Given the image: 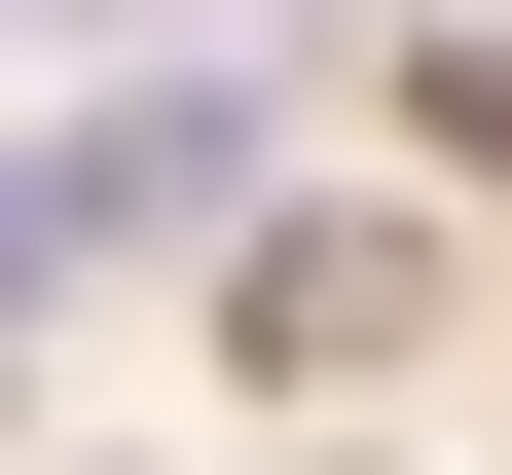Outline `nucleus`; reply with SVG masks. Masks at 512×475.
Wrapping results in <instances>:
<instances>
[{
  "instance_id": "f257e3e1",
  "label": "nucleus",
  "mask_w": 512,
  "mask_h": 475,
  "mask_svg": "<svg viewBox=\"0 0 512 475\" xmlns=\"http://www.w3.org/2000/svg\"><path fill=\"white\" fill-rule=\"evenodd\" d=\"M74 220H110V256L256 220V74H147V110H74Z\"/></svg>"
}]
</instances>
